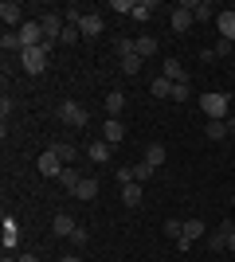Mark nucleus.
<instances>
[{
	"label": "nucleus",
	"mask_w": 235,
	"mask_h": 262,
	"mask_svg": "<svg viewBox=\"0 0 235 262\" xmlns=\"http://www.w3.org/2000/svg\"><path fill=\"white\" fill-rule=\"evenodd\" d=\"M134 51H137V59H153V55H157V39H153V35H137Z\"/></svg>",
	"instance_id": "15"
},
{
	"label": "nucleus",
	"mask_w": 235,
	"mask_h": 262,
	"mask_svg": "<svg viewBox=\"0 0 235 262\" xmlns=\"http://www.w3.org/2000/svg\"><path fill=\"white\" fill-rule=\"evenodd\" d=\"M0 47H4V51H24L20 32H4V35H0Z\"/></svg>",
	"instance_id": "29"
},
{
	"label": "nucleus",
	"mask_w": 235,
	"mask_h": 262,
	"mask_svg": "<svg viewBox=\"0 0 235 262\" xmlns=\"http://www.w3.org/2000/svg\"><path fill=\"white\" fill-rule=\"evenodd\" d=\"M141 63H145V59H137V55L122 59V75H137V71H141Z\"/></svg>",
	"instance_id": "31"
},
{
	"label": "nucleus",
	"mask_w": 235,
	"mask_h": 262,
	"mask_svg": "<svg viewBox=\"0 0 235 262\" xmlns=\"http://www.w3.org/2000/svg\"><path fill=\"white\" fill-rule=\"evenodd\" d=\"M0 239H4V251H12V247L20 243V227H16L12 215H4V223H0Z\"/></svg>",
	"instance_id": "12"
},
{
	"label": "nucleus",
	"mask_w": 235,
	"mask_h": 262,
	"mask_svg": "<svg viewBox=\"0 0 235 262\" xmlns=\"http://www.w3.org/2000/svg\"><path fill=\"white\" fill-rule=\"evenodd\" d=\"M110 153H114L110 141H90L87 145V161L90 164H106V161H110Z\"/></svg>",
	"instance_id": "9"
},
{
	"label": "nucleus",
	"mask_w": 235,
	"mask_h": 262,
	"mask_svg": "<svg viewBox=\"0 0 235 262\" xmlns=\"http://www.w3.org/2000/svg\"><path fill=\"white\" fill-rule=\"evenodd\" d=\"M192 98V86L188 82H177V86H173V102H188Z\"/></svg>",
	"instance_id": "35"
},
{
	"label": "nucleus",
	"mask_w": 235,
	"mask_h": 262,
	"mask_svg": "<svg viewBox=\"0 0 235 262\" xmlns=\"http://www.w3.org/2000/svg\"><path fill=\"white\" fill-rule=\"evenodd\" d=\"M98 196V180H90V176H82V184L75 188V200H94Z\"/></svg>",
	"instance_id": "25"
},
{
	"label": "nucleus",
	"mask_w": 235,
	"mask_h": 262,
	"mask_svg": "<svg viewBox=\"0 0 235 262\" xmlns=\"http://www.w3.org/2000/svg\"><path fill=\"white\" fill-rule=\"evenodd\" d=\"M78 32L87 35V39L102 35V16H98V12H82V20H78Z\"/></svg>",
	"instance_id": "10"
},
{
	"label": "nucleus",
	"mask_w": 235,
	"mask_h": 262,
	"mask_svg": "<svg viewBox=\"0 0 235 262\" xmlns=\"http://www.w3.org/2000/svg\"><path fill=\"white\" fill-rule=\"evenodd\" d=\"M59 121L71 125V129H82L90 121V114H87V106H78V102H63V106H59Z\"/></svg>",
	"instance_id": "3"
},
{
	"label": "nucleus",
	"mask_w": 235,
	"mask_h": 262,
	"mask_svg": "<svg viewBox=\"0 0 235 262\" xmlns=\"http://www.w3.org/2000/svg\"><path fill=\"white\" fill-rule=\"evenodd\" d=\"M145 164L149 168H161V164H165V145H145Z\"/></svg>",
	"instance_id": "23"
},
{
	"label": "nucleus",
	"mask_w": 235,
	"mask_h": 262,
	"mask_svg": "<svg viewBox=\"0 0 235 262\" xmlns=\"http://www.w3.org/2000/svg\"><path fill=\"white\" fill-rule=\"evenodd\" d=\"M20 262H39V258H35V254H20Z\"/></svg>",
	"instance_id": "38"
},
{
	"label": "nucleus",
	"mask_w": 235,
	"mask_h": 262,
	"mask_svg": "<svg viewBox=\"0 0 235 262\" xmlns=\"http://www.w3.org/2000/svg\"><path fill=\"white\" fill-rule=\"evenodd\" d=\"M216 28H220V35H224L227 43H235V12L220 8V16H216Z\"/></svg>",
	"instance_id": "11"
},
{
	"label": "nucleus",
	"mask_w": 235,
	"mask_h": 262,
	"mask_svg": "<svg viewBox=\"0 0 235 262\" xmlns=\"http://www.w3.org/2000/svg\"><path fill=\"white\" fill-rule=\"evenodd\" d=\"M59 262H82V258H75V254H63V258H59Z\"/></svg>",
	"instance_id": "39"
},
{
	"label": "nucleus",
	"mask_w": 235,
	"mask_h": 262,
	"mask_svg": "<svg viewBox=\"0 0 235 262\" xmlns=\"http://www.w3.org/2000/svg\"><path fill=\"white\" fill-rule=\"evenodd\" d=\"M165 235H168L173 243H177L180 235H184V223H180V219H165Z\"/></svg>",
	"instance_id": "30"
},
{
	"label": "nucleus",
	"mask_w": 235,
	"mask_h": 262,
	"mask_svg": "<svg viewBox=\"0 0 235 262\" xmlns=\"http://www.w3.org/2000/svg\"><path fill=\"white\" fill-rule=\"evenodd\" d=\"M130 16H134L137 24H145L149 16H153V0H137V4H134V12H130Z\"/></svg>",
	"instance_id": "26"
},
{
	"label": "nucleus",
	"mask_w": 235,
	"mask_h": 262,
	"mask_svg": "<svg viewBox=\"0 0 235 262\" xmlns=\"http://www.w3.org/2000/svg\"><path fill=\"white\" fill-rule=\"evenodd\" d=\"M51 153H55L63 164H75L78 161V149H75V145H67V141H55V145H51Z\"/></svg>",
	"instance_id": "19"
},
{
	"label": "nucleus",
	"mask_w": 235,
	"mask_h": 262,
	"mask_svg": "<svg viewBox=\"0 0 235 262\" xmlns=\"http://www.w3.org/2000/svg\"><path fill=\"white\" fill-rule=\"evenodd\" d=\"M196 106L208 114V121H227V118H231V114H227V110H231V98H227L224 90H208V94H200Z\"/></svg>",
	"instance_id": "1"
},
{
	"label": "nucleus",
	"mask_w": 235,
	"mask_h": 262,
	"mask_svg": "<svg viewBox=\"0 0 235 262\" xmlns=\"http://www.w3.org/2000/svg\"><path fill=\"white\" fill-rule=\"evenodd\" d=\"M173 86H177V82H168V78L161 75V78L149 82V94H153V98H173Z\"/></svg>",
	"instance_id": "20"
},
{
	"label": "nucleus",
	"mask_w": 235,
	"mask_h": 262,
	"mask_svg": "<svg viewBox=\"0 0 235 262\" xmlns=\"http://www.w3.org/2000/svg\"><path fill=\"white\" fill-rule=\"evenodd\" d=\"M208 247H212V251H224V247H227V231L220 227L216 235H208Z\"/></svg>",
	"instance_id": "32"
},
{
	"label": "nucleus",
	"mask_w": 235,
	"mask_h": 262,
	"mask_svg": "<svg viewBox=\"0 0 235 262\" xmlns=\"http://www.w3.org/2000/svg\"><path fill=\"white\" fill-rule=\"evenodd\" d=\"M153 172H157V168H149L145 161H141V164H134V180H137V184H145V180H149Z\"/></svg>",
	"instance_id": "33"
},
{
	"label": "nucleus",
	"mask_w": 235,
	"mask_h": 262,
	"mask_svg": "<svg viewBox=\"0 0 235 262\" xmlns=\"http://www.w3.org/2000/svg\"><path fill=\"white\" fill-rule=\"evenodd\" d=\"M63 168H67V164L59 161L51 149H44V153H39V176H51V180H59V176H63Z\"/></svg>",
	"instance_id": "6"
},
{
	"label": "nucleus",
	"mask_w": 235,
	"mask_h": 262,
	"mask_svg": "<svg viewBox=\"0 0 235 262\" xmlns=\"http://www.w3.org/2000/svg\"><path fill=\"white\" fill-rule=\"evenodd\" d=\"M231 47H235V43H227V39H220V43H216L212 51H216V59H227V55H231Z\"/></svg>",
	"instance_id": "37"
},
{
	"label": "nucleus",
	"mask_w": 235,
	"mask_h": 262,
	"mask_svg": "<svg viewBox=\"0 0 235 262\" xmlns=\"http://www.w3.org/2000/svg\"><path fill=\"white\" fill-rule=\"evenodd\" d=\"M122 204L125 208H141V184H122Z\"/></svg>",
	"instance_id": "18"
},
{
	"label": "nucleus",
	"mask_w": 235,
	"mask_h": 262,
	"mask_svg": "<svg viewBox=\"0 0 235 262\" xmlns=\"http://www.w3.org/2000/svg\"><path fill=\"white\" fill-rule=\"evenodd\" d=\"M20 43H24V51H28V47H44V28H39V20L20 24Z\"/></svg>",
	"instance_id": "5"
},
{
	"label": "nucleus",
	"mask_w": 235,
	"mask_h": 262,
	"mask_svg": "<svg viewBox=\"0 0 235 262\" xmlns=\"http://www.w3.org/2000/svg\"><path fill=\"white\" fill-rule=\"evenodd\" d=\"M0 20H4V32H12V28L20 32V24H24L20 4H16V0H4V4H0Z\"/></svg>",
	"instance_id": "7"
},
{
	"label": "nucleus",
	"mask_w": 235,
	"mask_h": 262,
	"mask_svg": "<svg viewBox=\"0 0 235 262\" xmlns=\"http://www.w3.org/2000/svg\"><path fill=\"white\" fill-rule=\"evenodd\" d=\"M78 39H82L78 24H67V28H63V35H59V47H71V43H78Z\"/></svg>",
	"instance_id": "28"
},
{
	"label": "nucleus",
	"mask_w": 235,
	"mask_h": 262,
	"mask_svg": "<svg viewBox=\"0 0 235 262\" xmlns=\"http://www.w3.org/2000/svg\"><path fill=\"white\" fill-rule=\"evenodd\" d=\"M161 75H165L168 82H188V75H184L180 59H165V71H161Z\"/></svg>",
	"instance_id": "17"
},
{
	"label": "nucleus",
	"mask_w": 235,
	"mask_h": 262,
	"mask_svg": "<svg viewBox=\"0 0 235 262\" xmlns=\"http://www.w3.org/2000/svg\"><path fill=\"white\" fill-rule=\"evenodd\" d=\"M0 262H20V258H12V254H8V251H4V258H0Z\"/></svg>",
	"instance_id": "40"
},
{
	"label": "nucleus",
	"mask_w": 235,
	"mask_h": 262,
	"mask_svg": "<svg viewBox=\"0 0 235 262\" xmlns=\"http://www.w3.org/2000/svg\"><path fill=\"white\" fill-rule=\"evenodd\" d=\"M122 137H125V125H122V121H118V118H110V121H106V125H102V141L118 145V141H122Z\"/></svg>",
	"instance_id": "14"
},
{
	"label": "nucleus",
	"mask_w": 235,
	"mask_h": 262,
	"mask_svg": "<svg viewBox=\"0 0 235 262\" xmlns=\"http://www.w3.org/2000/svg\"><path fill=\"white\" fill-rule=\"evenodd\" d=\"M59 184L67 188V192H75V188H78V184H82V176H78V172H75V168H71V164H67V168H63V176H59Z\"/></svg>",
	"instance_id": "27"
},
{
	"label": "nucleus",
	"mask_w": 235,
	"mask_h": 262,
	"mask_svg": "<svg viewBox=\"0 0 235 262\" xmlns=\"http://www.w3.org/2000/svg\"><path fill=\"white\" fill-rule=\"evenodd\" d=\"M39 28H44V47L51 51V47H59V35L67 28V20H63L59 12H44V16H39Z\"/></svg>",
	"instance_id": "2"
},
{
	"label": "nucleus",
	"mask_w": 235,
	"mask_h": 262,
	"mask_svg": "<svg viewBox=\"0 0 235 262\" xmlns=\"http://www.w3.org/2000/svg\"><path fill=\"white\" fill-rule=\"evenodd\" d=\"M110 8L122 12V16H130V12H134V0H110Z\"/></svg>",
	"instance_id": "36"
},
{
	"label": "nucleus",
	"mask_w": 235,
	"mask_h": 262,
	"mask_svg": "<svg viewBox=\"0 0 235 262\" xmlns=\"http://www.w3.org/2000/svg\"><path fill=\"white\" fill-rule=\"evenodd\" d=\"M227 121H208V125H204V137H208V141H224L227 137Z\"/></svg>",
	"instance_id": "24"
},
{
	"label": "nucleus",
	"mask_w": 235,
	"mask_h": 262,
	"mask_svg": "<svg viewBox=\"0 0 235 262\" xmlns=\"http://www.w3.org/2000/svg\"><path fill=\"white\" fill-rule=\"evenodd\" d=\"M20 67L28 75H44L47 71V47H28V51H20Z\"/></svg>",
	"instance_id": "4"
},
{
	"label": "nucleus",
	"mask_w": 235,
	"mask_h": 262,
	"mask_svg": "<svg viewBox=\"0 0 235 262\" xmlns=\"http://www.w3.org/2000/svg\"><path fill=\"white\" fill-rule=\"evenodd\" d=\"M51 231H55V235H63V239H71V235L78 231V223H75V219L67 215V211H59V215L51 219Z\"/></svg>",
	"instance_id": "13"
},
{
	"label": "nucleus",
	"mask_w": 235,
	"mask_h": 262,
	"mask_svg": "<svg viewBox=\"0 0 235 262\" xmlns=\"http://www.w3.org/2000/svg\"><path fill=\"white\" fill-rule=\"evenodd\" d=\"M204 231H208V227H204V219H200V215H196V219H184V235H180V239L196 243V239L204 235Z\"/></svg>",
	"instance_id": "21"
},
{
	"label": "nucleus",
	"mask_w": 235,
	"mask_h": 262,
	"mask_svg": "<svg viewBox=\"0 0 235 262\" xmlns=\"http://www.w3.org/2000/svg\"><path fill=\"white\" fill-rule=\"evenodd\" d=\"M168 24H173V32H177V35H184L192 24H196V16H192L188 4H177V8H173V20H168Z\"/></svg>",
	"instance_id": "8"
},
{
	"label": "nucleus",
	"mask_w": 235,
	"mask_h": 262,
	"mask_svg": "<svg viewBox=\"0 0 235 262\" xmlns=\"http://www.w3.org/2000/svg\"><path fill=\"white\" fill-rule=\"evenodd\" d=\"M188 8H192V16H196V24L216 20V16H220V8H216V4H208V0H200V4H188Z\"/></svg>",
	"instance_id": "16"
},
{
	"label": "nucleus",
	"mask_w": 235,
	"mask_h": 262,
	"mask_svg": "<svg viewBox=\"0 0 235 262\" xmlns=\"http://www.w3.org/2000/svg\"><path fill=\"white\" fill-rule=\"evenodd\" d=\"M114 51H118V59H130V55H137V51H134V39H118V43H114Z\"/></svg>",
	"instance_id": "34"
},
{
	"label": "nucleus",
	"mask_w": 235,
	"mask_h": 262,
	"mask_svg": "<svg viewBox=\"0 0 235 262\" xmlns=\"http://www.w3.org/2000/svg\"><path fill=\"white\" fill-rule=\"evenodd\" d=\"M122 110H125V94H122V90H110V94H106V114L118 118Z\"/></svg>",
	"instance_id": "22"
}]
</instances>
